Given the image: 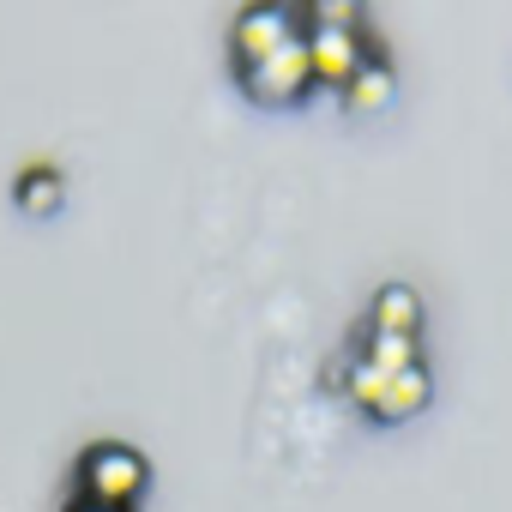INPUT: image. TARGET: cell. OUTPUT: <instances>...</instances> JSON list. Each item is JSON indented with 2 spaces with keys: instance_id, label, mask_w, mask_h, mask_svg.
Instances as JSON below:
<instances>
[{
  "instance_id": "5",
  "label": "cell",
  "mask_w": 512,
  "mask_h": 512,
  "mask_svg": "<svg viewBox=\"0 0 512 512\" xmlns=\"http://www.w3.org/2000/svg\"><path fill=\"white\" fill-rule=\"evenodd\" d=\"M416 326H422V302H416V290H410V284H386V290L374 296L368 332H380V338H416Z\"/></svg>"
},
{
  "instance_id": "3",
  "label": "cell",
  "mask_w": 512,
  "mask_h": 512,
  "mask_svg": "<svg viewBox=\"0 0 512 512\" xmlns=\"http://www.w3.org/2000/svg\"><path fill=\"white\" fill-rule=\"evenodd\" d=\"M308 25H314V13H302V7H247V13L235 19V31H229L235 67H260V61H272L278 49L302 43Z\"/></svg>"
},
{
  "instance_id": "11",
  "label": "cell",
  "mask_w": 512,
  "mask_h": 512,
  "mask_svg": "<svg viewBox=\"0 0 512 512\" xmlns=\"http://www.w3.org/2000/svg\"><path fill=\"white\" fill-rule=\"evenodd\" d=\"M67 512H115V506H91V500H79V506H67Z\"/></svg>"
},
{
  "instance_id": "8",
  "label": "cell",
  "mask_w": 512,
  "mask_h": 512,
  "mask_svg": "<svg viewBox=\"0 0 512 512\" xmlns=\"http://www.w3.org/2000/svg\"><path fill=\"white\" fill-rule=\"evenodd\" d=\"M61 199H67V181H61V169H31V175H19V205H25L31 217H49V211H61Z\"/></svg>"
},
{
  "instance_id": "10",
  "label": "cell",
  "mask_w": 512,
  "mask_h": 512,
  "mask_svg": "<svg viewBox=\"0 0 512 512\" xmlns=\"http://www.w3.org/2000/svg\"><path fill=\"white\" fill-rule=\"evenodd\" d=\"M386 386H392V374L386 368H374L368 356H356V368H350V404H362V410H374L380 416V398H386Z\"/></svg>"
},
{
  "instance_id": "2",
  "label": "cell",
  "mask_w": 512,
  "mask_h": 512,
  "mask_svg": "<svg viewBox=\"0 0 512 512\" xmlns=\"http://www.w3.org/2000/svg\"><path fill=\"white\" fill-rule=\"evenodd\" d=\"M145 482H151L145 458H139L133 446H121V440H109V446H91V452L79 458V500H91V506L133 512V500L145 494Z\"/></svg>"
},
{
  "instance_id": "1",
  "label": "cell",
  "mask_w": 512,
  "mask_h": 512,
  "mask_svg": "<svg viewBox=\"0 0 512 512\" xmlns=\"http://www.w3.org/2000/svg\"><path fill=\"white\" fill-rule=\"evenodd\" d=\"M308 61H314V85L326 91H350L356 73L374 61L362 43V13L356 7H314L308 25Z\"/></svg>"
},
{
  "instance_id": "7",
  "label": "cell",
  "mask_w": 512,
  "mask_h": 512,
  "mask_svg": "<svg viewBox=\"0 0 512 512\" xmlns=\"http://www.w3.org/2000/svg\"><path fill=\"white\" fill-rule=\"evenodd\" d=\"M428 410V368H410V374H392L386 398H380V416L386 422H410Z\"/></svg>"
},
{
  "instance_id": "4",
  "label": "cell",
  "mask_w": 512,
  "mask_h": 512,
  "mask_svg": "<svg viewBox=\"0 0 512 512\" xmlns=\"http://www.w3.org/2000/svg\"><path fill=\"white\" fill-rule=\"evenodd\" d=\"M241 73V85H247V97L253 103H302L308 97V85H314V61H308V37L302 43H290V49H278L272 61H260V67H235Z\"/></svg>"
},
{
  "instance_id": "9",
  "label": "cell",
  "mask_w": 512,
  "mask_h": 512,
  "mask_svg": "<svg viewBox=\"0 0 512 512\" xmlns=\"http://www.w3.org/2000/svg\"><path fill=\"white\" fill-rule=\"evenodd\" d=\"M362 356H368L374 368H386V374H410V368H422V350H416V338H380V332H368Z\"/></svg>"
},
{
  "instance_id": "6",
  "label": "cell",
  "mask_w": 512,
  "mask_h": 512,
  "mask_svg": "<svg viewBox=\"0 0 512 512\" xmlns=\"http://www.w3.org/2000/svg\"><path fill=\"white\" fill-rule=\"evenodd\" d=\"M386 103H392V67L374 55V61L356 73V85L344 91V109H350V115H380Z\"/></svg>"
}]
</instances>
